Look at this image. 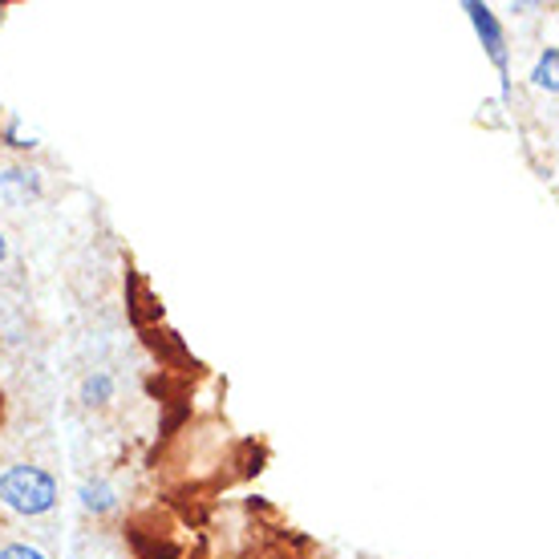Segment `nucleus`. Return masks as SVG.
Listing matches in <instances>:
<instances>
[{
  "mask_svg": "<svg viewBox=\"0 0 559 559\" xmlns=\"http://www.w3.org/2000/svg\"><path fill=\"white\" fill-rule=\"evenodd\" d=\"M0 507H9L16 515H45L57 507V478L45 466H9L0 475Z\"/></svg>",
  "mask_w": 559,
  "mask_h": 559,
  "instance_id": "nucleus-1",
  "label": "nucleus"
},
{
  "mask_svg": "<svg viewBox=\"0 0 559 559\" xmlns=\"http://www.w3.org/2000/svg\"><path fill=\"white\" fill-rule=\"evenodd\" d=\"M466 13H471V21H475L478 37H483V45H487L490 61H495V66H499V70H507L503 28H499V21H495V13H490L487 4H466Z\"/></svg>",
  "mask_w": 559,
  "mask_h": 559,
  "instance_id": "nucleus-2",
  "label": "nucleus"
},
{
  "mask_svg": "<svg viewBox=\"0 0 559 559\" xmlns=\"http://www.w3.org/2000/svg\"><path fill=\"white\" fill-rule=\"evenodd\" d=\"M82 507L85 511H94V515H110L114 507H118V495H114L110 483H85L82 487Z\"/></svg>",
  "mask_w": 559,
  "mask_h": 559,
  "instance_id": "nucleus-3",
  "label": "nucleus"
},
{
  "mask_svg": "<svg viewBox=\"0 0 559 559\" xmlns=\"http://www.w3.org/2000/svg\"><path fill=\"white\" fill-rule=\"evenodd\" d=\"M110 393H114L110 373H94V378H85V385H82V402L85 406H106Z\"/></svg>",
  "mask_w": 559,
  "mask_h": 559,
  "instance_id": "nucleus-4",
  "label": "nucleus"
},
{
  "mask_svg": "<svg viewBox=\"0 0 559 559\" xmlns=\"http://www.w3.org/2000/svg\"><path fill=\"white\" fill-rule=\"evenodd\" d=\"M556 61H559V49L551 45L544 57H539V66H535L532 82L539 85V90H547V94H556Z\"/></svg>",
  "mask_w": 559,
  "mask_h": 559,
  "instance_id": "nucleus-5",
  "label": "nucleus"
},
{
  "mask_svg": "<svg viewBox=\"0 0 559 559\" xmlns=\"http://www.w3.org/2000/svg\"><path fill=\"white\" fill-rule=\"evenodd\" d=\"M0 559H49V556L33 544H4L0 547Z\"/></svg>",
  "mask_w": 559,
  "mask_h": 559,
  "instance_id": "nucleus-6",
  "label": "nucleus"
},
{
  "mask_svg": "<svg viewBox=\"0 0 559 559\" xmlns=\"http://www.w3.org/2000/svg\"><path fill=\"white\" fill-rule=\"evenodd\" d=\"M4 255H9V239L0 236V264H4Z\"/></svg>",
  "mask_w": 559,
  "mask_h": 559,
  "instance_id": "nucleus-7",
  "label": "nucleus"
}]
</instances>
